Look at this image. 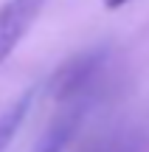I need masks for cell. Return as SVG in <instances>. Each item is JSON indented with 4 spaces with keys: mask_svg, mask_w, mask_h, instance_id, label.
Instances as JSON below:
<instances>
[{
    "mask_svg": "<svg viewBox=\"0 0 149 152\" xmlns=\"http://www.w3.org/2000/svg\"><path fill=\"white\" fill-rule=\"evenodd\" d=\"M71 130H73V121H62V124H56L54 130L45 135V141L37 147V152H62L65 144L71 141Z\"/></svg>",
    "mask_w": 149,
    "mask_h": 152,
    "instance_id": "277c9868",
    "label": "cell"
},
{
    "mask_svg": "<svg viewBox=\"0 0 149 152\" xmlns=\"http://www.w3.org/2000/svg\"><path fill=\"white\" fill-rule=\"evenodd\" d=\"M31 102H34V90H25L23 96H17L11 104H6L0 110V152L14 141L17 130L23 127L28 110H31Z\"/></svg>",
    "mask_w": 149,
    "mask_h": 152,
    "instance_id": "3957f363",
    "label": "cell"
},
{
    "mask_svg": "<svg viewBox=\"0 0 149 152\" xmlns=\"http://www.w3.org/2000/svg\"><path fill=\"white\" fill-rule=\"evenodd\" d=\"M101 3H104L107 9H124V6L132 3V0H101Z\"/></svg>",
    "mask_w": 149,
    "mask_h": 152,
    "instance_id": "5b68a950",
    "label": "cell"
},
{
    "mask_svg": "<svg viewBox=\"0 0 149 152\" xmlns=\"http://www.w3.org/2000/svg\"><path fill=\"white\" fill-rule=\"evenodd\" d=\"M48 0H6L0 6V62H6L17 51L34 23L39 20Z\"/></svg>",
    "mask_w": 149,
    "mask_h": 152,
    "instance_id": "6da1fadb",
    "label": "cell"
},
{
    "mask_svg": "<svg viewBox=\"0 0 149 152\" xmlns=\"http://www.w3.org/2000/svg\"><path fill=\"white\" fill-rule=\"evenodd\" d=\"M101 62H104V51L101 48H93V51H87V54L76 56V59L65 62V65L54 73V79H51V96L59 99V102L79 96V93L93 82V76L99 73Z\"/></svg>",
    "mask_w": 149,
    "mask_h": 152,
    "instance_id": "7a4b0ae2",
    "label": "cell"
}]
</instances>
